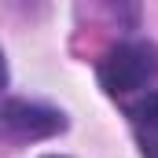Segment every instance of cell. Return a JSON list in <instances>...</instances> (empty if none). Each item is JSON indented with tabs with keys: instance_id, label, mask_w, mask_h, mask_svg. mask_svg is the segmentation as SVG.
<instances>
[{
	"instance_id": "2",
	"label": "cell",
	"mask_w": 158,
	"mask_h": 158,
	"mask_svg": "<svg viewBox=\"0 0 158 158\" xmlns=\"http://www.w3.org/2000/svg\"><path fill=\"white\" fill-rule=\"evenodd\" d=\"M66 129V114L48 107V103H30V99H0V143H37L52 140Z\"/></svg>"
},
{
	"instance_id": "4",
	"label": "cell",
	"mask_w": 158,
	"mask_h": 158,
	"mask_svg": "<svg viewBox=\"0 0 158 158\" xmlns=\"http://www.w3.org/2000/svg\"><path fill=\"white\" fill-rule=\"evenodd\" d=\"M7 88V59H4V48H0V92Z\"/></svg>"
},
{
	"instance_id": "5",
	"label": "cell",
	"mask_w": 158,
	"mask_h": 158,
	"mask_svg": "<svg viewBox=\"0 0 158 158\" xmlns=\"http://www.w3.org/2000/svg\"><path fill=\"white\" fill-rule=\"evenodd\" d=\"M44 158H59V155H44Z\"/></svg>"
},
{
	"instance_id": "1",
	"label": "cell",
	"mask_w": 158,
	"mask_h": 158,
	"mask_svg": "<svg viewBox=\"0 0 158 158\" xmlns=\"http://www.w3.org/2000/svg\"><path fill=\"white\" fill-rule=\"evenodd\" d=\"M99 85L110 96L151 92L158 85V48L151 40H121L99 63Z\"/></svg>"
},
{
	"instance_id": "3",
	"label": "cell",
	"mask_w": 158,
	"mask_h": 158,
	"mask_svg": "<svg viewBox=\"0 0 158 158\" xmlns=\"http://www.w3.org/2000/svg\"><path fill=\"white\" fill-rule=\"evenodd\" d=\"M129 121H132V132H136L143 158H158V88L143 92L129 107Z\"/></svg>"
}]
</instances>
